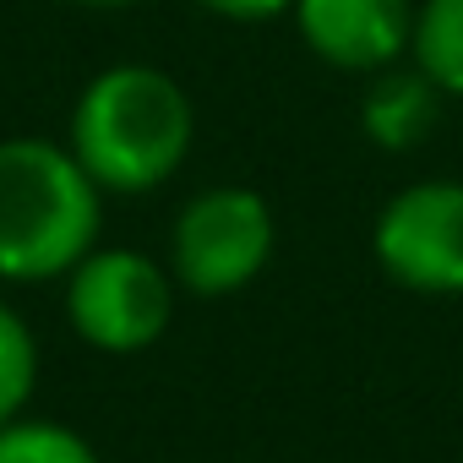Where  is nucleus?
Masks as SVG:
<instances>
[{
  "instance_id": "nucleus-1",
  "label": "nucleus",
  "mask_w": 463,
  "mask_h": 463,
  "mask_svg": "<svg viewBox=\"0 0 463 463\" xmlns=\"http://www.w3.org/2000/svg\"><path fill=\"white\" fill-rule=\"evenodd\" d=\"M196 142V109L185 88L142 61L104 66L71 104L66 147L104 196L158 191Z\"/></svg>"
},
{
  "instance_id": "nucleus-2",
  "label": "nucleus",
  "mask_w": 463,
  "mask_h": 463,
  "mask_svg": "<svg viewBox=\"0 0 463 463\" xmlns=\"http://www.w3.org/2000/svg\"><path fill=\"white\" fill-rule=\"evenodd\" d=\"M104 191L66 142L6 137L0 142V279L50 284L99 246Z\"/></svg>"
},
{
  "instance_id": "nucleus-3",
  "label": "nucleus",
  "mask_w": 463,
  "mask_h": 463,
  "mask_svg": "<svg viewBox=\"0 0 463 463\" xmlns=\"http://www.w3.org/2000/svg\"><path fill=\"white\" fill-rule=\"evenodd\" d=\"M279 246V223L262 191L251 185H207L196 191L169 229V273L196 300L241 295L262 279Z\"/></svg>"
},
{
  "instance_id": "nucleus-4",
  "label": "nucleus",
  "mask_w": 463,
  "mask_h": 463,
  "mask_svg": "<svg viewBox=\"0 0 463 463\" xmlns=\"http://www.w3.org/2000/svg\"><path fill=\"white\" fill-rule=\"evenodd\" d=\"M66 322L88 349L142 354L175 322V273L137 246H93L66 273Z\"/></svg>"
},
{
  "instance_id": "nucleus-5",
  "label": "nucleus",
  "mask_w": 463,
  "mask_h": 463,
  "mask_svg": "<svg viewBox=\"0 0 463 463\" xmlns=\"http://www.w3.org/2000/svg\"><path fill=\"white\" fill-rule=\"evenodd\" d=\"M376 268L414 295H463V180H414L371 229Z\"/></svg>"
},
{
  "instance_id": "nucleus-6",
  "label": "nucleus",
  "mask_w": 463,
  "mask_h": 463,
  "mask_svg": "<svg viewBox=\"0 0 463 463\" xmlns=\"http://www.w3.org/2000/svg\"><path fill=\"white\" fill-rule=\"evenodd\" d=\"M289 17L322 66L371 77L409 61L414 0H295Z\"/></svg>"
},
{
  "instance_id": "nucleus-7",
  "label": "nucleus",
  "mask_w": 463,
  "mask_h": 463,
  "mask_svg": "<svg viewBox=\"0 0 463 463\" xmlns=\"http://www.w3.org/2000/svg\"><path fill=\"white\" fill-rule=\"evenodd\" d=\"M441 88L409 61V66H387V71H371V88L360 99V131L365 142H376L382 153H409L420 147L430 131H436V115H441Z\"/></svg>"
},
{
  "instance_id": "nucleus-8",
  "label": "nucleus",
  "mask_w": 463,
  "mask_h": 463,
  "mask_svg": "<svg viewBox=\"0 0 463 463\" xmlns=\"http://www.w3.org/2000/svg\"><path fill=\"white\" fill-rule=\"evenodd\" d=\"M409 61L447 93L463 99V0H420Z\"/></svg>"
},
{
  "instance_id": "nucleus-9",
  "label": "nucleus",
  "mask_w": 463,
  "mask_h": 463,
  "mask_svg": "<svg viewBox=\"0 0 463 463\" xmlns=\"http://www.w3.org/2000/svg\"><path fill=\"white\" fill-rule=\"evenodd\" d=\"M0 463H99V452L71 425L17 414L0 425Z\"/></svg>"
},
{
  "instance_id": "nucleus-10",
  "label": "nucleus",
  "mask_w": 463,
  "mask_h": 463,
  "mask_svg": "<svg viewBox=\"0 0 463 463\" xmlns=\"http://www.w3.org/2000/svg\"><path fill=\"white\" fill-rule=\"evenodd\" d=\"M33 382H39V344L28 322L0 300V425L23 414V403L33 398Z\"/></svg>"
},
{
  "instance_id": "nucleus-11",
  "label": "nucleus",
  "mask_w": 463,
  "mask_h": 463,
  "mask_svg": "<svg viewBox=\"0 0 463 463\" xmlns=\"http://www.w3.org/2000/svg\"><path fill=\"white\" fill-rule=\"evenodd\" d=\"M196 6L223 23H279V17H289L295 0H196Z\"/></svg>"
},
{
  "instance_id": "nucleus-12",
  "label": "nucleus",
  "mask_w": 463,
  "mask_h": 463,
  "mask_svg": "<svg viewBox=\"0 0 463 463\" xmlns=\"http://www.w3.org/2000/svg\"><path fill=\"white\" fill-rule=\"evenodd\" d=\"M71 6H93V12H109V6H137V0H71Z\"/></svg>"
}]
</instances>
